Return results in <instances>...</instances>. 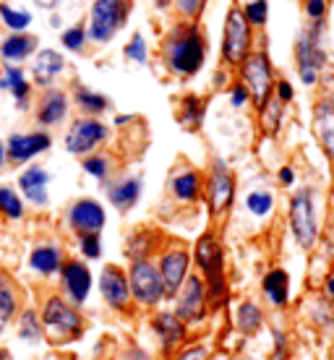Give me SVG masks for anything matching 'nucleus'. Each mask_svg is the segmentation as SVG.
<instances>
[{
    "label": "nucleus",
    "instance_id": "f257e3e1",
    "mask_svg": "<svg viewBox=\"0 0 334 360\" xmlns=\"http://www.w3.org/2000/svg\"><path fill=\"white\" fill-rule=\"evenodd\" d=\"M207 37L196 21H178L167 29V34L160 42V60L162 68L178 82H188L199 76L207 65Z\"/></svg>",
    "mask_w": 334,
    "mask_h": 360
},
{
    "label": "nucleus",
    "instance_id": "f03ea898",
    "mask_svg": "<svg viewBox=\"0 0 334 360\" xmlns=\"http://www.w3.org/2000/svg\"><path fill=\"white\" fill-rule=\"evenodd\" d=\"M191 259H193V271L207 285L212 314H219V311L230 308L233 282H230V274H227V251L214 227L204 230L193 240V245H191Z\"/></svg>",
    "mask_w": 334,
    "mask_h": 360
},
{
    "label": "nucleus",
    "instance_id": "7ed1b4c3",
    "mask_svg": "<svg viewBox=\"0 0 334 360\" xmlns=\"http://www.w3.org/2000/svg\"><path fill=\"white\" fill-rule=\"evenodd\" d=\"M285 219H288V233L293 238V243L303 253H316L324 227H321L319 191L314 186H298V188L290 191Z\"/></svg>",
    "mask_w": 334,
    "mask_h": 360
},
{
    "label": "nucleus",
    "instance_id": "20e7f679",
    "mask_svg": "<svg viewBox=\"0 0 334 360\" xmlns=\"http://www.w3.org/2000/svg\"><path fill=\"white\" fill-rule=\"evenodd\" d=\"M207 186H204V207H207L209 219L219 225L225 222L230 212L235 207V198H238V175L230 167L225 157L212 154L207 165Z\"/></svg>",
    "mask_w": 334,
    "mask_h": 360
},
{
    "label": "nucleus",
    "instance_id": "39448f33",
    "mask_svg": "<svg viewBox=\"0 0 334 360\" xmlns=\"http://www.w3.org/2000/svg\"><path fill=\"white\" fill-rule=\"evenodd\" d=\"M324 32L326 21L319 24H306L295 37V45H293V58H295V73H298V82L308 89H316L321 84V73H324L326 63H329V55L324 47Z\"/></svg>",
    "mask_w": 334,
    "mask_h": 360
},
{
    "label": "nucleus",
    "instance_id": "423d86ee",
    "mask_svg": "<svg viewBox=\"0 0 334 360\" xmlns=\"http://www.w3.org/2000/svg\"><path fill=\"white\" fill-rule=\"evenodd\" d=\"M39 319L45 326V340L53 345L79 342L86 334V319L82 316V308L68 303L63 295H47Z\"/></svg>",
    "mask_w": 334,
    "mask_h": 360
},
{
    "label": "nucleus",
    "instance_id": "0eeeda50",
    "mask_svg": "<svg viewBox=\"0 0 334 360\" xmlns=\"http://www.w3.org/2000/svg\"><path fill=\"white\" fill-rule=\"evenodd\" d=\"M256 50V29L245 21L243 11L238 3H233L225 13V27H222V45H219V55H222V65L227 71L243 63L245 58Z\"/></svg>",
    "mask_w": 334,
    "mask_h": 360
},
{
    "label": "nucleus",
    "instance_id": "6e6552de",
    "mask_svg": "<svg viewBox=\"0 0 334 360\" xmlns=\"http://www.w3.org/2000/svg\"><path fill=\"white\" fill-rule=\"evenodd\" d=\"M154 264L160 269L165 285V303L170 306L175 295L181 292V288L188 282V277L193 274V259H191V248L183 240L167 238L165 245L160 248V253L154 256Z\"/></svg>",
    "mask_w": 334,
    "mask_h": 360
},
{
    "label": "nucleus",
    "instance_id": "1a4fd4ad",
    "mask_svg": "<svg viewBox=\"0 0 334 360\" xmlns=\"http://www.w3.org/2000/svg\"><path fill=\"white\" fill-rule=\"evenodd\" d=\"M146 332L152 337L154 352L160 360L172 358L178 350H183L188 342H193V332L183 324L178 316L172 314V308H157L146 319Z\"/></svg>",
    "mask_w": 334,
    "mask_h": 360
},
{
    "label": "nucleus",
    "instance_id": "9d476101",
    "mask_svg": "<svg viewBox=\"0 0 334 360\" xmlns=\"http://www.w3.org/2000/svg\"><path fill=\"white\" fill-rule=\"evenodd\" d=\"M126 271H128V282H131L134 303L141 314H152V311L165 306V285L154 259L128 262Z\"/></svg>",
    "mask_w": 334,
    "mask_h": 360
},
{
    "label": "nucleus",
    "instance_id": "9b49d317",
    "mask_svg": "<svg viewBox=\"0 0 334 360\" xmlns=\"http://www.w3.org/2000/svg\"><path fill=\"white\" fill-rule=\"evenodd\" d=\"M170 308H172V314L178 316L191 332L204 329V326L209 324V319L214 316L212 314V306H209L207 285H204V279H201L196 271L191 274L188 282H186L181 288V292L175 295Z\"/></svg>",
    "mask_w": 334,
    "mask_h": 360
},
{
    "label": "nucleus",
    "instance_id": "f8f14e48",
    "mask_svg": "<svg viewBox=\"0 0 334 360\" xmlns=\"http://www.w3.org/2000/svg\"><path fill=\"white\" fill-rule=\"evenodd\" d=\"M131 16V0H94L89 11L86 34L94 45H108L115 34L128 24Z\"/></svg>",
    "mask_w": 334,
    "mask_h": 360
},
{
    "label": "nucleus",
    "instance_id": "ddd939ff",
    "mask_svg": "<svg viewBox=\"0 0 334 360\" xmlns=\"http://www.w3.org/2000/svg\"><path fill=\"white\" fill-rule=\"evenodd\" d=\"M238 82H243L251 91L253 108L259 110L266 102V99L274 94V84H277V73H274V65L269 60V53L259 47L253 50L243 63L238 65Z\"/></svg>",
    "mask_w": 334,
    "mask_h": 360
},
{
    "label": "nucleus",
    "instance_id": "4468645a",
    "mask_svg": "<svg viewBox=\"0 0 334 360\" xmlns=\"http://www.w3.org/2000/svg\"><path fill=\"white\" fill-rule=\"evenodd\" d=\"M97 290H100L102 303L113 311V314L131 319L139 314V308L131 295V282H128V271L120 264H105L97 277Z\"/></svg>",
    "mask_w": 334,
    "mask_h": 360
},
{
    "label": "nucleus",
    "instance_id": "2eb2a0df",
    "mask_svg": "<svg viewBox=\"0 0 334 360\" xmlns=\"http://www.w3.org/2000/svg\"><path fill=\"white\" fill-rule=\"evenodd\" d=\"M204 186H207V175L196 165L181 162L167 175L165 193L170 196V201L181 204V207H196L204 201Z\"/></svg>",
    "mask_w": 334,
    "mask_h": 360
},
{
    "label": "nucleus",
    "instance_id": "dca6fc26",
    "mask_svg": "<svg viewBox=\"0 0 334 360\" xmlns=\"http://www.w3.org/2000/svg\"><path fill=\"white\" fill-rule=\"evenodd\" d=\"M110 141V126L100 117H79L73 120L71 128L65 131V152L76 157H89Z\"/></svg>",
    "mask_w": 334,
    "mask_h": 360
},
{
    "label": "nucleus",
    "instance_id": "f3484780",
    "mask_svg": "<svg viewBox=\"0 0 334 360\" xmlns=\"http://www.w3.org/2000/svg\"><path fill=\"white\" fill-rule=\"evenodd\" d=\"M65 225L76 238L82 235H102L108 225V212L97 198L84 196L76 198L71 207L65 209Z\"/></svg>",
    "mask_w": 334,
    "mask_h": 360
},
{
    "label": "nucleus",
    "instance_id": "a211bd4d",
    "mask_svg": "<svg viewBox=\"0 0 334 360\" xmlns=\"http://www.w3.org/2000/svg\"><path fill=\"white\" fill-rule=\"evenodd\" d=\"M58 277H60V295L76 308L86 306L91 288H94V274H91L89 264L84 259H65Z\"/></svg>",
    "mask_w": 334,
    "mask_h": 360
},
{
    "label": "nucleus",
    "instance_id": "6ab92c4d",
    "mask_svg": "<svg viewBox=\"0 0 334 360\" xmlns=\"http://www.w3.org/2000/svg\"><path fill=\"white\" fill-rule=\"evenodd\" d=\"M311 134L334 167V91H321L311 105Z\"/></svg>",
    "mask_w": 334,
    "mask_h": 360
},
{
    "label": "nucleus",
    "instance_id": "aec40b11",
    "mask_svg": "<svg viewBox=\"0 0 334 360\" xmlns=\"http://www.w3.org/2000/svg\"><path fill=\"white\" fill-rule=\"evenodd\" d=\"M141 193H144V175L141 172H120L105 183V196H108L110 207L120 214L134 212L136 204L141 201Z\"/></svg>",
    "mask_w": 334,
    "mask_h": 360
},
{
    "label": "nucleus",
    "instance_id": "412c9836",
    "mask_svg": "<svg viewBox=\"0 0 334 360\" xmlns=\"http://www.w3.org/2000/svg\"><path fill=\"white\" fill-rule=\"evenodd\" d=\"M259 292L266 308L271 311H288L293 306V277L285 266H269L259 279Z\"/></svg>",
    "mask_w": 334,
    "mask_h": 360
},
{
    "label": "nucleus",
    "instance_id": "4be33fe9",
    "mask_svg": "<svg viewBox=\"0 0 334 360\" xmlns=\"http://www.w3.org/2000/svg\"><path fill=\"white\" fill-rule=\"evenodd\" d=\"M266 329V308L256 297L245 295L233 306V332L240 342H251Z\"/></svg>",
    "mask_w": 334,
    "mask_h": 360
},
{
    "label": "nucleus",
    "instance_id": "5701e85b",
    "mask_svg": "<svg viewBox=\"0 0 334 360\" xmlns=\"http://www.w3.org/2000/svg\"><path fill=\"white\" fill-rule=\"evenodd\" d=\"M167 235L160 233L157 227H134L126 235V243H123V256L128 262H144V259H154L160 248L165 245Z\"/></svg>",
    "mask_w": 334,
    "mask_h": 360
},
{
    "label": "nucleus",
    "instance_id": "b1692460",
    "mask_svg": "<svg viewBox=\"0 0 334 360\" xmlns=\"http://www.w3.org/2000/svg\"><path fill=\"white\" fill-rule=\"evenodd\" d=\"M53 146V136L47 131H32V134H13L6 144V152H8L11 162H29L39 157L42 152H47Z\"/></svg>",
    "mask_w": 334,
    "mask_h": 360
},
{
    "label": "nucleus",
    "instance_id": "393cba45",
    "mask_svg": "<svg viewBox=\"0 0 334 360\" xmlns=\"http://www.w3.org/2000/svg\"><path fill=\"white\" fill-rule=\"evenodd\" d=\"M207 97H201L196 91H186L175 105V120L186 134H199L204 128V120H207Z\"/></svg>",
    "mask_w": 334,
    "mask_h": 360
},
{
    "label": "nucleus",
    "instance_id": "a878e982",
    "mask_svg": "<svg viewBox=\"0 0 334 360\" xmlns=\"http://www.w3.org/2000/svg\"><path fill=\"white\" fill-rule=\"evenodd\" d=\"M65 71V58L58 50L47 47V50H39L32 63V79H34L37 86H45V89H53L55 79Z\"/></svg>",
    "mask_w": 334,
    "mask_h": 360
},
{
    "label": "nucleus",
    "instance_id": "bb28decb",
    "mask_svg": "<svg viewBox=\"0 0 334 360\" xmlns=\"http://www.w3.org/2000/svg\"><path fill=\"white\" fill-rule=\"evenodd\" d=\"M68 110H71V99L63 89H45V94L39 99V108H37V120L45 128L58 126L65 120Z\"/></svg>",
    "mask_w": 334,
    "mask_h": 360
},
{
    "label": "nucleus",
    "instance_id": "cd10ccee",
    "mask_svg": "<svg viewBox=\"0 0 334 360\" xmlns=\"http://www.w3.org/2000/svg\"><path fill=\"white\" fill-rule=\"evenodd\" d=\"M47 186H50V172L45 167H39V165H32V167H27L18 175V188L34 207H47V201H50Z\"/></svg>",
    "mask_w": 334,
    "mask_h": 360
},
{
    "label": "nucleus",
    "instance_id": "c85d7f7f",
    "mask_svg": "<svg viewBox=\"0 0 334 360\" xmlns=\"http://www.w3.org/2000/svg\"><path fill=\"white\" fill-rule=\"evenodd\" d=\"M303 321H306L311 329H316V332H334V303H329L321 292L316 295H311L303 300Z\"/></svg>",
    "mask_w": 334,
    "mask_h": 360
},
{
    "label": "nucleus",
    "instance_id": "c756f323",
    "mask_svg": "<svg viewBox=\"0 0 334 360\" xmlns=\"http://www.w3.org/2000/svg\"><path fill=\"white\" fill-rule=\"evenodd\" d=\"M240 207L243 212L251 219H269L274 217V209H277V196H274V191L269 186H251V188L243 193V201H240Z\"/></svg>",
    "mask_w": 334,
    "mask_h": 360
},
{
    "label": "nucleus",
    "instance_id": "7c9ffc66",
    "mask_svg": "<svg viewBox=\"0 0 334 360\" xmlns=\"http://www.w3.org/2000/svg\"><path fill=\"white\" fill-rule=\"evenodd\" d=\"M63 264H65V253L58 243L34 245L32 253H29V266H32V271H37L39 277H53V274H60Z\"/></svg>",
    "mask_w": 334,
    "mask_h": 360
},
{
    "label": "nucleus",
    "instance_id": "2f4dec72",
    "mask_svg": "<svg viewBox=\"0 0 334 360\" xmlns=\"http://www.w3.org/2000/svg\"><path fill=\"white\" fill-rule=\"evenodd\" d=\"M73 105L82 110L84 117H100L113 108V99L108 94H102V91H94L91 86L79 84L73 89Z\"/></svg>",
    "mask_w": 334,
    "mask_h": 360
},
{
    "label": "nucleus",
    "instance_id": "473e14b6",
    "mask_svg": "<svg viewBox=\"0 0 334 360\" xmlns=\"http://www.w3.org/2000/svg\"><path fill=\"white\" fill-rule=\"evenodd\" d=\"M256 112H259V128H262V134L266 136V139H277L282 131V123H285L288 105H282L280 99L271 94Z\"/></svg>",
    "mask_w": 334,
    "mask_h": 360
},
{
    "label": "nucleus",
    "instance_id": "72a5a7b5",
    "mask_svg": "<svg viewBox=\"0 0 334 360\" xmlns=\"http://www.w3.org/2000/svg\"><path fill=\"white\" fill-rule=\"evenodd\" d=\"M0 89L11 91L13 99L18 102V108H27L32 84L27 82V73L21 71L18 65H6V68H3V73H0Z\"/></svg>",
    "mask_w": 334,
    "mask_h": 360
},
{
    "label": "nucleus",
    "instance_id": "f704fd0d",
    "mask_svg": "<svg viewBox=\"0 0 334 360\" xmlns=\"http://www.w3.org/2000/svg\"><path fill=\"white\" fill-rule=\"evenodd\" d=\"M37 50V37L34 34H11L3 45H0V55H3V60H8L11 63H21V60H27L29 55Z\"/></svg>",
    "mask_w": 334,
    "mask_h": 360
},
{
    "label": "nucleus",
    "instance_id": "c9c22d12",
    "mask_svg": "<svg viewBox=\"0 0 334 360\" xmlns=\"http://www.w3.org/2000/svg\"><path fill=\"white\" fill-rule=\"evenodd\" d=\"M295 358V345L285 326L274 324L269 329V360H293Z\"/></svg>",
    "mask_w": 334,
    "mask_h": 360
},
{
    "label": "nucleus",
    "instance_id": "e433bc0d",
    "mask_svg": "<svg viewBox=\"0 0 334 360\" xmlns=\"http://www.w3.org/2000/svg\"><path fill=\"white\" fill-rule=\"evenodd\" d=\"M18 311V295L16 288L3 271H0V332L11 324V319L16 316Z\"/></svg>",
    "mask_w": 334,
    "mask_h": 360
},
{
    "label": "nucleus",
    "instance_id": "4c0bfd02",
    "mask_svg": "<svg viewBox=\"0 0 334 360\" xmlns=\"http://www.w3.org/2000/svg\"><path fill=\"white\" fill-rule=\"evenodd\" d=\"M18 337L29 345H39L45 340V326H42V319L37 311H24V314L18 316Z\"/></svg>",
    "mask_w": 334,
    "mask_h": 360
},
{
    "label": "nucleus",
    "instance_id": "58836bf2",
    "mask_svg": "<svg viewBox=\"0 0 334 360\" xmlns=\"http://www.w3.org/2000/svg\"><path fill=\"white\" fill-rule=\"evenodd\" d=\"M82 167L89 178L100 180V183H108L113 178V157L110 154H102V152L89 154V157H84Z\"/></svg>",
    "mask_w": 334,
    "mask_h": 360
},
{
    "label": "nucleus",
    "instance_id": "ea45409f",
    "mask_svg": "<svg viewBox=\"0 0 334 360\" xmlns=\"http://www.w3.org/2000/svg\"><path fill=\"white\" fill-rule=\"evenodd\" d=\"M240 11L253 29H264L269 21V0H245Z\"/></svg>",
    "mask_w": 334,
    "mask_h": 360
},
{
    "label": "nucleus",
    "instance_id": "a19ab883",
    "mask_svg": "<svg viewBox=\"0 0 334 360\" xmlns=\"http://www.w3.org/2000/svg\"><path fill=\"white\" fill-rule=\"evenodd\" d=\"M123 58L131 60L136 65H149V45H146V37L141 32H136L123 47Z\"/></svg>",
    "mask_w": 334,
    "mask_h": 360
},
{
    "label": "nucleus",
    "instance_id": "79ce46f5",
    "mask_svg": "<svg viewBox=\"0 0 334 360\" xmlns=\"http://www.w3.org/2000/svg\"><path fill=\"white\" fill-rule=\"evenodd\" d=\"M0 214L8 219H21L24 217V201L11 186H0Z\"/></svg>",
    "mask_w": 334,
    "mask_h": 360
},
{
    "label": "nucleus",
    "instance_id": "37998d69",
    "mask_svg": "<svg viewBox=\"0 0 334 360\" xmlns=\"http://www.w3.org/2000/svg\"><path fill=\"white\" fill-rule=\"evenodd\" d=\"M212 355H214L212 345L204 342V340H193L167 360H212Z\"/></svg>",
    "mask_w": 334,
    "mask_h": 360
},
{
    "label": "nucleus",
    "instance_id": "c03bdc74",
    "mask_svg": "<svg viewBox=\"0 0 334 360\" xmlns=\"http://www.w3.org/2000/svg\"><path fill=\"white\" fill-rule=\"evenodd\" d=\"M60 42H63L65 50H71V53H84V47L89 42V34H86V27L84 24H73L68 27L60 34Z\"/></svg>",
    "mask_w": 334,
    "mask_h": 360
},
{
    "label": "nucleus",
    "instance_id": "a18cd8bd",
    "mask_svg": "<svg viewBox=\"0 0 334 360\" xmlns=\"http://www.w3.org/2000/svg\"><path fill=\"white\" fill-rule=\"evenodd\" d=\"M0 16H3V24L8 29H13L16 34H21L24 29L32 24V13L29 11H16V8H11V6H0Z\"/></svg>",
    "mask_w": 334,
    "mask_h": 360
},
{
    "label": "nucleus",
    "instance_id": "49530a36",
    "mask_svg": "<svg viewBox=\"0 0 334 360\" xmlns=\"http://www.w3.org/2000/svg\"><path fill=\"white\" fill-rule=\"evenodd\" d=\"M113 360H160V358H157V352H152L149 347H144L141 342L128 340V342L115 352V358H113Z\"/></svg>",
    "mask_w": 334,
    "mask_h": 360
},
{
    "label": "nucleus",
    "instance_id": "de8ad7c7",
    "mask_svg": "<svg viewBox=\"0 0 334 360\" xmlns=\"http://www.w3.org/2000/svg\"><path fill=\"white\" fill-rule=\"evenodd\" d=\"M227 99H230V108L233 110H245L248 105H253L251 99V91H248V86H245L243 82H230V86H227Z\"/></svg>",
    "mask_w": 334,
    "mask_h": 360
},
{
    "label": "nucleus",
    "instance_id": "09e8293b",
    "mask_svg": "<svg viewBox=\"0 0 334 360\" xmlns=\"http://www.w3.org/2000/svg\"><path fill=\"white\" fill-rule=\"evenodd\" d=\"M76 243L84 262H97L102 256V235H82L76 238Z\"/></svg>",
    "mask_w": 334,
    "mask_h": 360
},
{
    "label": "nucleus",
    "instance_id": "8fccbe9b",
    "mask_svg": "<svg viewBox=\"0 0 334 360\" xmlns=\"http://www.w3.org/2000/svg\"><path fill=\"white\" fill-rule=\"evenodd\" d=\"M207 3L209 0H172V6H175V11H178V16L183 21H196V18H201Z\"/></svg>",
    "mask_w": 334,
    "mask_h": 360
},
{
    "label": "nucleus",
    "instance_id": "3c124183",
    "mask_svg": "<svg viewBox=\"0 0 334 360\" xmlns=\"http://www.w3.org/2000/svg\"><path fill=\"white\" fill-rule=\"evenodd\" d=\"M326 11H329V0H303V16L308 18V24L326 21Z\"/></svg>",
    "mask_w": 334,
    "mask_h": 360
},
{
    "label": "nucleus",
    "instance_id": "603ef678",
    "mask_svg": "<svg viewBox=\"0 0 334 360\" xmlns=\"http://www.w3.org/2000/svg\"><path fill=\"white\" fill-rule=\"evenodd\" d=\"M274 180H277L280 188H295V183H298V170H295L293 165H280Z\"/></svg>",
    "mask_w": 334,
    "mask_h": 360
},
{
    "label": "nucleus",
    "instance_id": "864d4df0",
    "mask_svg": "<svg viewBox=\"0 0 334 360\" xmlns=\"http://www.w3.org/2000/svg\"><path fill=\"white\" fill-rule=\"evenodd\" d=\"M274 97L280 99L282 105H293L295 102V86H293V82L277 79V84H274Z\"/></svg>",
    "mask_w": 334,
    "mask_h": 360
},
{
    "label": "nucleus",
    "instance_id": "5fc2aeb1",
    "mask_svg": "<svg viewBox=\"0 0 334 360\" xmlns=\"http://www.w3.org/2000/svg\"><path fill=\"white\" fill-rule=\"evenodd\" d=\"M319 292L329 300V303H334V259L329 262V266H326L324 277H321V288H319Z\"/></svg>",
    "mask_w": 334,
    "mask_h": 360
},
{
    "label": "nucleus",
    "instance_id": "6e6d98bb",
    "mask_svg": "<svg viewBox=\"0 0 334 360\" xmlns=\"http://www.w3.org/2000/svg\"><path fill=\"white\" fill-rule=\"evenodd\" d=\"M227 86H230V73H227V68L222 65V68L214 71V89H227Z\"/></svg>",
    "mask_w": 334,
    "mask_h": 360
},
{
    "label": "nucleus",
    "instance_id": "4d7b16f0",
    "mask_svg": "<svg viewBox=\"0 0 334 360\" xmlns=\"http://www.w3.org/2000/svg\"><path fill=\"white\" fill-rule=\"evenodd\" d=\"M225 360H262V358H259V355H253V352H248V350H233Z\"/></svg>",
    "mask_w": 334,
    "mask_h": 360
},
{
    "label": "nucleus",
    "instance_id": "13d9d810",
    "mask_svg": "<svg viewBox=\"0 0 334 360\" xmlns=\"http://www.w3.org/2000/svg\"><path fill=\"white\" fill-rule=\"evenodd\" d=\"M37 3V8H45V11H55L63 0H34Z\"/></svg>",
    "mask_w": 334,
    "mask_h": 360
},
{
    "label": "nucleus",
    "instance_id": "bf43d9fd",
    "mask_svg": "<svg viewBox=\"0 0 334 360\" xmlns=\"http://www.w3.org/2000/svg\"><path fill=\"white\" fill-rule=\"evenodd\" d=\"M134 120H136V115H115L113 123H115V128H123V126H131Z\"/></svg>",
    "mask_w": 334,
    "mask_h": 360
},
{
    "label": "nucleus",
    "instance_id": "052dcab7",
    "mask_svg": "<svg viewBox=\"0 0 334 360\" xmlns=\"http://www.w3.org/2000/svg\"><path fill=\"white\" fill-rule=\"evenodd\" d=\"M3 160H6V146L0 144V167H3Z\"/></svg>",
    "mask_w": 334,
    "mask_h": 360
},
{
    "label": "nucleus",
    "instance_id": "680f3d73",
    "mask_svg": "<svg viewBox=\"0 0 334 360\" xmlns=\"http://www.w3.org/2000/svg\"><path fill=\"white\" fill-rule=\"evenodd\" d=\"M0 360H8V352L3 350V347H0Z\"/></svg>",
    "mask_w": 334,
    "mask_h": 360
},
{
    "label": "nucleus",
    "instance_id": "e2e57ef3",
    "mask_svg": "<svg viewBox=\"0 0 334 360\" xmlns=\"http://www.w3.org/2000/svg\"><path fill=\"white\" fill-rule=\"evenodd\" d=\"M55 360H73L71 355H60V358H55Z\"/></svg>",
    "mask_w": 334,
    "mask_h": 360
}]
</instances>
